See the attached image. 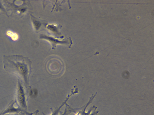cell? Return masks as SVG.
Returning <instances> with one entry per match:
<instances>
[{
	"label": "cell",
	"mask_w": 154,
	"mask_h": 115,
	"mask_svg": "<svg viewBox=\"0 0 154 115\" xmlns=\"http://www.w3.org/2000/svg\"><path fill=\"white\" fill-rule=\"evenodd\" d=\"M26 60L20 55L5 56L4 67L9 72L26 79L27 67Z\"/></svg>",
	"instance_id": "1"
},
{
	"label": "cell",
	"mask_w": 154,
	"mask_h": 115,
	"mask_svg": "<svg viewBox=\"0 0 154 115\" xmlns=\"http://www.w3.org/2000/svg\"><path fill=\"white\" fill-rule=\"evenodd\" d=\"M45 67L48 72L54 75L61 74L64 69V63L62 60L55 56H52L47 60Z\"/></svg>",
	"instance_id": "2"
},
{
	"label": "cell",
	"mask_w": 154,
	"mask_h": 115,
	"mask_svg": "<svg viewBox=\"0 0 154 115\" xmlns=\"http://www.w3.org/2000/svg\"><path fill=\"white\" fill-rule=\"evenodd\" d=\"M18 88L17 93V99L20 106L23 108L25 107L24 95L23 87L20 82L18 81Z\"/></svg>",
	"instance_id": "3"
},
{
	"label": "cell",
	"mask_w": 154,
	"mask_h": 115,
	"mask_svg": "<svg viewBox=\"0 0 154 115\" xmlns=\"http://www.w3.org/2000/svg\"><path fill=\"white\" fill-rule=\"evenodd\" d=\"M14 102H12L4 110L0 113V115H4L6 114L11 113H18L23 111L20 108L16 107L14 105Z\"/></svg>",
	"instance_id": "4"
},
{
	"label": "cell",
	"mask_w": 154,
	"mask_h": 115,
	"mask_svg": "<svg viewBox=\"0 0 154 115\" xmlns=\"http://www.w3.org/2000/svg\"><path fill=\"white\" fill-rule=\"evenodd\" d=\"M6 34L13 41H17L19 39V34L16 32L11 30H8L6 32Z\"/></svg>",
	"instance_id": "5"
}]
</instances>
